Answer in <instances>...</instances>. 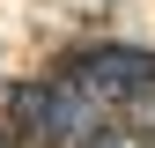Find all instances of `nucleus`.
Here are the masks:
<instances>
[{
    "label": "nucleus",
    "instance_id": "f257e3e1",
    "mask_svg": "<svg viewBox=\"0 0 155 148\" xmlns=\"http://www.w3.org/2000/svg\"><path fill=\"white\" fill-rule=\"evenodd\" d=\"M67 74H74V82H81L89 96L111 111V119H118V111L155 82V59H148V52H133V45H96V52H81Z\"/></svg>",
    "mask_w": 155,
    "mask_h": 148
}]
</instances>
